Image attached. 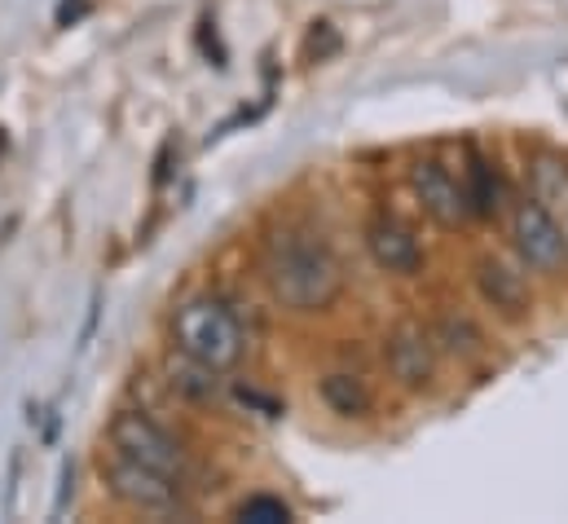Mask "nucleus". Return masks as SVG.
<instances>
[{
	"label": "nucleus",
	"instance_id": "obj_1",
	"mask_svg": "<svg viewBox=\"0 0 568 524\" xmlns=\"http://www.w3.org/2000/svg\"><path fill=\"white\" fill-rule=\"evenodd\" d=\"M261 282L286 313L313 318L339 304L348 273L322 230L304 221H286L278 230H270V239L261 243Z\"/></svg>",
	"mask_w": 568,
	"mask_h": 524
},
{
	"label": "nucleus",
	"instance_id": "obj_2",
	"mask_svg": "<svg viewBox=\"0 0 568 524\" xmlns=\"http://www.w3.org/2000/svg\"><path fill=\"white\" fill-rule=\"evenodd\" d=\"M172 349L216 375H230L247 357V331L221 295H190L172 313Z\"/></svg>",
	"mask_w": 568,
	"mask_h": 524
},
{
	"label": "nucleus",
	"instance_id": "obj_3",
	"mask_svg": "<svg viewBox=\"0 0 568 524\" xmlns=\"http://www.w3.org/2000/svg\"><path fill=\"white\" fill-rule=\"evenodd\" d=\"M98 476H102V490L120 507H129L138 516H163L168 521V516H181L185 512V485L181 481H172L163 472H150L142 463L115 454V450H106L98 458Z\"/></svg>",
	"mask_w": 568,
	"mask_h": 524
},
{
	"label": "nucleus",
	"instance_id": "obj_4",
	"mask_svg": "<svg viewBox=\"0 0 568 524\" xmlns=\"http://www.w3.org/2000/svg\"><path fill=\"white\" fill-rule=\"evenodd\" d=\"M106 441H111L115 454L142 463L150 472H163V476H172L181 485L190 481V454H185V445L154 414H145V410H120L111 419V427H106Z\"/></svg>",
	"mask_w": 568,
	"mask_h": 524
},
{
	"label": "nucleus",
	"instance_id": "obj_5",
	"mask_svg": "<svg viewBox=\"0 0 568 524\" xmlns=\"http://www.w3.org/2000/svg\"><path fill=\"white\" fill-rule=\"evenodd\" d=\"M507 230H511V252H516V261L525 264L529 273L556 278V273L568 269V225L551 208H542L534 194L511 208Z\"/></svg>",
	"mask_w": 568,
	"mask_h": 524
},
{
	"label": "nucleus",
	"instance_id": "obj_6",
	"mask_svg": "<svg viewBox=\"0 0 568 524\" xmlns=\"http://www.w3.org/2000/svg\"><path fill=\"white\" fill-rule=\"evenodd\" d=\"M384 366H388L397 389H406L415 396L432 393L436 375H440V349H436L432 326H424L419 318H402L384 335Z\"/></svg>",
	"mask_w": 568,
	"mask_h": 524
},
{
	"label": "nucleus",
	"instance_id": "obj_7",
	"mask_svg": "<svg viewBox=\"0 0 568 524\" xmlns=\"http://www.w3.org/2000/svg\"><path fill=\"white\" fill-rule=\"evenodd\" d=\"M406 185L415 194V203L424 208V216L440 230H463L471 221V208H467V190H463V177L454 168H445L436 154H424L406 168Z\"/></svg>",
	"mask_w": 568,
	"mask_h": 524
},
{
	"label": "nucleus",
	"instance_id": "obj_8",
	"mask_svg": "<svg viewBox=\"0 0 568 524\" xmlns=\"http://www.w3.org/2000/svg\"><path fill=\"white\" fill-rule=\"evenodd\" d=\"M362 248H366L371 264L379 273H388V278H419L427 269V248L419 243V234L393 212H375L366 221Z\"/></svg>",
	"mask_w": 568,
	"mask_h": 524
},
{
	"label": "nucleus",
	"instance_id": "obj_9",
	"mask_svg": "<svg viewBox=\"0 0 568 524\" xmlns=\"http://www.w3.org/2000/svg\"><path fill=\"white\" fill-rule=\"evenodd\" d=\"M471 282L485 309H494L503 322H529L534 313V286L525 278V264H511L503 256H480L471 264Z\"/></svg>",
	"mask_w": 568,
	"mask_h": 524
},
{
	"label": "nucleus",
	"instance_id": "obj_10",
	"mask_svg": "<svg viewBox=\"0 0 568 524\" xmlns=\"http://www.w3.org/2000/svg\"><path fill=\"white\" fill-rule=\"evenodd\" d=\"M458 177H463V190H467L471 221H489V216H498L507 208V185H503L498 168L480 150H467V168Z\"/></svg>",
	"mask_w": 568,
	"mask_h": 524
},
{
	"label": "nucleus",
	"instance_id": "obj_11",
	"mask_svg": "<svg viewBox=\"0 0 568 524\" xmlns=\"http://www.w3.org/2000/svg\"><path fill=\"white\" fill-rule=\"evenodd\" d=\"M317 401L335 419H371L375 414V389L353 371H326L317 380Z\"/></svg>",
	"mask_w": 568,
	"mask_h": 524
},
{
	"label": "nucleus",
	"instance_id": "obj_12",
	"mask_svg": "<svg viewBox=\"0 0 568 524\" xmlns=\"http://www.w3.org/2000/svg\"><path fill=\"white\" fill-rule=\"evenodd\" d=\"M432 335H436V349H440L445 357H454V362H480L485 349H489V340H485V331L476 326V318H467V313H458V309H445V313L432 322Z\"/></svg>",
	"mask_w": 568,
	"mask_h": 524
},
{
	"label": "nucleus",
	"instance_id": "obj_13",
	"mask_svg": "<svg viewBox=\"0 0 568 524\" xmlns=\"http://www.w3.org/2000/svg\"><path fill=\"white\" fill-rule=\"evenodd\" d=\"M529 181H534V199L542 208H551L560 221L568 216V159L556 150H534L529 159Z\"/></svg>",
	"mask_w": 568,
	"mask_h": 524
},
{
	"label": "nucleus",
	"instance_id": "obj_14",
	"mask_svg": "<svg viewBox=\"0 0 568 524\" xmlns=\"http://www.w3.org/2000/svg\"><path fill=\"white\" fill-rule=\"evenodd\" d=\"M181 357V353H176ZM172 380V393L190 396V401H212V396L221 393V375L216 371H207V366H199V362H190V357H181V362H172V371H168Z\"/></svg>",
	"mask_w": 568,
	"mask_h": 524
},
{
	"label": "nucleus",
	"instance_id": "obj_15",
	"mask_svg": "<svg viewBox=\"0 0 568 524\" xmlns=\"http://www.w3.org/2000/svg\"><path fill=\"white\" fill-rule=\"evenodd\" d=\"M234 521H243V524H291L295 521V512H291V503L278 498V494H247V498L234 507Z\"/></svg>",
	"mask_w": 568,
	"mask_h": 524
}]
</instances>
